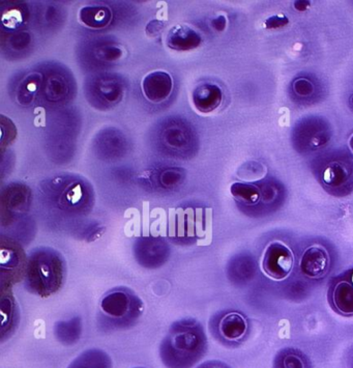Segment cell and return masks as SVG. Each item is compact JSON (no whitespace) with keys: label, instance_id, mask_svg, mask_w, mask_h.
I'll list each match as a JSON object with an SVG mask.
<instances>
[{"label":"cell","instance_id":"1","mask_svg":"<svg viewBox=\"0 0 353 368\" xmlns=\"http://www.w3.org/2000/svg\"><path fill=\"white\" fill-rule=\"evenodd\" d=\"M208 351L203 327L195 318L173 322L160 345V357L166 368H192Z\"/></svg>","mask_w":353,"mask_h":368},{"label":"cell","instance_id":"20","mask_svg":"<svg viewBox=\"0 0 353 368\" xmlns=\"http://www.w3.org/2000/svg\"><path fill=\"white\" fill-rule=\"evenodd\" d=\"M293 90L299 97H309L313 94L314 86L305 78H299L293 82Z\"/></svg>","mask_w":353,"mask_h":368},{"label":"cell","instance_id":"7","mask_svg":"<svg viewBox=\"0 0 353 368\" xmlns=\"http://www.w3.org/2000/svg\"><path fill=\"white\" fill-rule=\"evenodd\" d=\"M299 266L305 276L312 279L323 278L330 269V254L323 246H311L303 252Z\"/></svg>","mask_w":353,"mask_h":368},{"label":"cell","instance_id":"4","mask_svg":"<svg viewBox=\"0 0 353 368\" xmlns=\"http://www.w3.org/2000/svg\"><path fill=\"white\" fill-rule=\"evenodd\" d=\"M133 253L136 262L142 268L156 270L168 262L171 249L162 238L143 237L134 244Z\"/></svg>","mask_w":353,"mask_h":368},{"label":"cell","instance_id":"6","mask_svg":"<svg viewBox=\"0 0 353 368\" xmlns=\"http://www.w3.org/2000/svg\"><path fill=\"white\" fill-rule=\"evenodd\" d=\"M210 331L214 337L224 342H239L247 334V318L239 312H227L216 318V322H210Z\"/></svg>","mask_w":353,"mask_h":368},{"label":"cell","instance_id":"10","mask_svg":"<svg viewBox=\"0 0 353 368\" xmlns=\"http://www.w3.org/2000/svg\"><path fill=\"white\" fill-rule=\"evenodd\" d=\"M222 101V90L216 84H201L197 86L192 94L194 107L201 113H212L220 106Z\"/></svg>","mask_w":353,"mask_h":368},{"label":"cell","instance_id":"22","mask_svg":"<svg viewBox=\"0 0 353 368\" xmlns=\"http://www.w3.org/2000/svg\"><path fill=\"white\" fill-rule=\"evenodd\" d=\"M288 23L289 20L286 16L276 15L268 18V19L266 20L265 23H264V26H265V28H268V30H276V28H284V26H286Z\"/></svg>","mask_w":353,"mask_h":368},{"label":"cell","instance_id":"24","mask_svg":"<svg viewBox=\"0 0 353 368\" xmlns=\"http://www.w3.org/2000/svg\"><path fill=\"white\" fill-rule=\"evenodd\" d=\"M197 368H230L227 364L220 361H208L200 364Z\"/></svg>","mask_w":353,"mask_h":368},{"label":"cell","instance_id":"11","mask_svg":"<svg viewBox=\"0 0 353 368\" xmlns=\"http://www.w3.org/2000/svg\"><path fill=\"white\" fill-rule=\"evenodd\" d=\"M166 44L175 51L193 50L201 44V37L188 26H177L167 35Z\"/></svg>","mask_w":353,"mask_h":368},{"label":"cell","instance_id":"27","mask_svg":"<svg viewBox=\"0 0 353 368\" xmlns=\"http://www.w3.org/2000/svg\"><path fill=\"white\" fill-rule=\"evenodd\" d=\"M349 148H350L351 152L353 153V134L351 135L350 139H349Z\"/></svg>","mask_w":353,"mask_h":368},{"label":"cell","instance_id":"9","mask_svg":"<svg viewBox=\"0 0 353 368\" xmlns=\"http://www.w3.org/2000/svg\"><path fill=\"white\" fill-rule=\"evenodd\" d=\"M142 90L144 96L150 102L162 103L172 93V78L166 72H152L144 78Z\"/></svg>","mask_w":353,"mask_h":368},{"label":"cell","instance_id":"8","mask_svg":"<svg viewBox=\"0 0 353 368\" xmlns=\"http://www.w3.org/2000/svg\"><path fill=\"white\" fill-rule=\"evenodd\" d=\"M12 244L13 243L6 246V244L3 243L1 247V282H3L7 277H9V283H11V279L13 278L19 281L20 279L24 278L26 274L28 258L24 255L21 248Z\"/></svg>","mask_w":353,"mask_h":368},{"label":"cell","instance_id":"14","mask_svg":"<svg viewBox=\"0 0 353 368\" xmlns=\"http://www.w3.org/2000/svg\"><path fill=\"white\" fill-rule=\"evenodd\" d=\"M82 334V320L79 316L69 320H59L54 326V335L65 345H76Z\"/></svg>","mask_w":353,"mask_h":368},{"label":"cell","instance_id":"17","mask_svg":"<svg viewBox=\"0 0 353 368\" xmlns=\"http://www.w3.org/2000/svg\"><path fill=\"white\" fill-rule=\"evenodd\" d=\"M231 194L237 202H243L247 206L257 204L261 198V191L257 186L251 184L234 183L231 185Z\"/></svg>","mask_w":353,"mask_h":368},{"label":"cell","instance_id":"15","mask_svg":"<svg viewBox=\"0 0 353 368\" xmlns=\"http://www.w3.org/2000/svg\"><path fill=\"white\" fill-rule=\"evenodd\" d=\"M80 21L90 28H102L111 19L110 10L102 7H86L80 11Z\"/></svg>","mask_w":353,"mask_h":368},{"label":"cell","instance_id":"23","mask_svg":"<svg viewBox=\"0 0 353 368\" xmlns=\"http://www.w3.org/2000/svg\"><path fill=\"white\" fill-rule=\"evenodd\" d=\"M164 22L160 21V20H152L150 23L146 26L145 32L150 38H154L158 36L164 30Z\"/></svg>","mask_w":353,"mask_h":368},{"label":"cell","instance_id":"28","mask_svg":"<svg viewBox=\"0 0 353 368\" xmlns=\"http://www.w3.org/2000/svg\"><path fill=\"white\" fill-rule=\"evenodd\" d=\"M351 102L353 103V97H352V98H351Z\"/></svg>","mask_w":353,"mask_h":368},{"label":"cell","instance_id":"25","mask_svg":"<svg viewBox=\"0 0 353 368\" xmlns=\"http://www.w3.org/2000/svg\"><path fill=\"white\" fill-rule=\"evenodd\" d=\"M226 18L224 16H220V17L216 18L212 21V26H214V30H218V32H222L226 28Z\"/></svg>","mask_w":353,"mask_h":368},{"label":"cell","instance_id":"30","mask_svg":"<svg viewBox=\"0 0 353 368\" xmlns=\"http://www.w3.org/2000/svg\"><path fill=\"white\" fill-rule=\"evenodd\" d=\"M135 368H144V367H135Z\"/></svg>","mask_w":353,"mask_h":368},{"label":"cell","instance_id":"18","mask_svg":"<svg viewBox=\"0 0 353 368\" xmlns=\"http://www.w3.org/2000/svg\"><path fill=\"white\" fill-rule=\"evenodd\" d=\"M347 179H348V173L345 166L339 162L330 163L323 173L324 183L332 187H340Z\"/></svg>","mask_w":353,"mask_h":368},{"label":"cell","instance_id":"3","mask_svg":"<svg viewBox=\"0 0 353 368\" xmlns=\"http://www.w3.org/2000/svg\"><path fill=\"white\" fill-rule=\"evenodd\" d=\"M143 310V302L135 291L129 287H115L101 299L99 322L105 330H127L135 326Z\"/></svg>","mask_w":353,"mask_h":368},{"label":"cell","instance_id":"12","mask_svg":"<svg viewBox=\"0 0 353 368\" xmlns=\"http://www.w3.org/2000/svg\"><path fill=\"white\" fill-rule=\"evenodd\" d=\"M1 341H5L15 332L19 324V310L15 298L11 293H3L1 300Z\"/></svg>","mask_w":353,"mask_h":368},{"label":"cell","instance_id":"19","mask_svg":"<svg viewBox=\"0 0 353 368\" xmlns=\"http://www.w3.org/2000/svg\"><path fill=\"white\" fill-rule=\"evenodd\" d=\"M282 368H307L305 360L299 354L294 351H288L285 354L282 359Z\"/></svg>","mask_w":353,"mask_h":368},{"label":"cell","instance_id":"5","mask_svg":"<svg viewBox=\"0 0 353 368\" xmlns=\"http://www.w3.org/2000/svg\"><path fill=\"white\" fill-rule=\"evenodd\" d=\"M294 256L288 246L274 242L266 247L262 256V271L268 278L282 281L292 272Z\"/></svg>","mask_w":353,"mask_h":368},{"label":"cell","instance_id":"26","mask_svg":"<svg viewBox=\"0 0 353 368\" xmlns=\"http://www.w3.org/2000/svg\"><path fill=\"white\" fill-rule=\"evenodd\" d=\"M310 3L309 1H295L294 8L297 11L303 12L309 8Z\"/></svg>","mask_w":353,"mask_h":368},{"label":"cell","instance_id":"2","mask_svg":"<svg viewBox=\"0 0 353 368\" xmlns=\"http://www.w3.org/2000/svg\"><path fill=\"white\" fill-rule=\"evenodd\" d=\"M67 278V262L61 252L39 247L28 256L24 287L39 297L47 298L61 291Z\"/></svg>","mask_w":353,"mask_h":368},{"label":"cell","instance_id":"21","mask_svg":"<svg viewBox=\"0 0 353 368\" xmlns=\"http://www.w3.org/2000/svg\"><path fill=\"white\" fill-rule=\"evenodd\" d=\"M22 22V16L21 13L19 11H16V10H12V11L7 12V13L3 14V26H7V28L14 30V28H17L20 23Z\"/></svg>","mask_w":353,"mask_h":368},{"label":"cell","instance_id":"16","mask_svg":"<svg viewBox=\"0 0 353 368\" xmlns=\"http://www.w3.org/2000/svg\"><path fill=\"white\" fill-rule=\"evenodd\" d=\"M332 301L341 313L353 314V285L347 281L339 282L334 287Z\"/></svg>","mask_w":353,"mask_h":368},{"label":"cell","instance_id":"29","mask_svg":"<svg viewBox=\"0 0 353 368\" xmlns=\"http://www.w3.org/2000/svg\"><path fill=\"white\" fill-rule=\"evenodd\" d=\"M352 284H353V274H352Z\"/></svg>","mask_w":353,"mask_h":368},{"label":"cell","instance_id":"13","mask_svg":"<svg viewBox=\"0 0 353 368\" xmlns=\"http://www.w3.org/2000/svg\"><path fill=\"white\" fill-rule=\"evenodd\" d=\"M68 368H112V360L106 351L90 349L80 354Z\"/></svg>","mask_w":353,"mask_h":368}]
</instances>
